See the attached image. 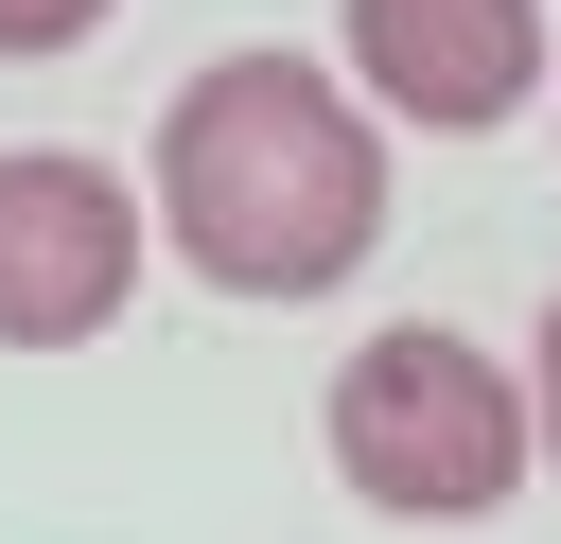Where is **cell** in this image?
Masks as SVG:
<instances>
[{"label": "cell", "mask_w": 561, "mask_h": 544, "mask_svg": "<svg viewBox=\"0 0 561 544\" xmlns=\"http://www.w3.org/2000/svg\"><path fill=\"white\" fill-rule=\"evenodd\" d=\"M333 474H351V509H386V526H491L508 491H526V369L508 351H473L456 316H403V333H368L351 369H333Z\"/></svg>", "instance_id": "7a4b0ae2"}, {"label": "cell", "mask_w": 561, "mask_h": 544, "mask_svg": "<svg viewBox=\"0 0 561 544\" xmlns=\"http://www.w3.org/2000/svg\"><path fill=\"white\" fill-rule=\"evenodd\" d=\"M140 298V193L70 140L0 158V351H88Z\"/></svg>", "instance_id": "277c9868"}, {"label": "cell", "mask_w": 561, "mask_h": 544, "mask_svg": "<svg viewBox=\"0 0 561 544\" xmlns=\"http://www.w3.org/2000/svg\"><path fill=\"white\" fill-rule=\"evenodd\" d=\"M105 0H0V53H88Z\"/></svg>", "instance_id": "5b68a950"}, {"label": "cell", "mask_w": 561, "mask_h": 544, "mask_svg": "<svg viewBox=\"0 0 561 544\" xmlns=\"http://www.w3.org/2000/svg\"><path fill=\"white\" fill-rule=\"evenodd\" d=\"M526 439L561 456V298H543V333H526Z\"/></svg>", "instance_id": "8992f818"}, {"label": "cell", "mask_w": 561, "mask_h": 544, "mask_svg": "<svg viewBox=\"0 0 561 544\" xmlns=\"http://www.w3.org/2000/svg\"><path fill=\"white\" fill-rule=\"evenodd\" d=\"M561 70L543 0H333V88L368 123H421V140H491L526 123Z\"/></svg>", "instance_id": "3957f363"}, {"label": "cell", "mask_w": 561, "mask_h": 544, "mask_svg": "<svg viewBox=\"0 0 561 544\" xmlns=\"http://www.w3.org/2000/svg\"><path fill=\"white\" fill-rule=\"evenodd\" d=\"M140 193L210 298H333L386 246V123L316 53H210V70H175Z\"/></svg>", "instance_id": "6da1fadb"}]
</instances>
